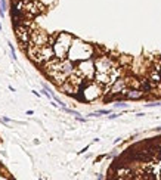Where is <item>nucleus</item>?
<instances>
[{"mask_svg":"<svg viewBox=\"0 0 161 180\" xmlns=\"http://www.w3.org/2000/svg\"><path fill=\"white\" fill-rule=\"evenodd\" d=\"M95 53V47H93L90 43L84 41L81 39L74 37L73 40V45L70 47V52H68V58L70 61L73 62H80V61H86V59H90Z\"/></svg>","mask_w":161,"mask_h":180,"instance_id":"nucleus-1","label":"nucleus"},{"mask_svg":"<svg viewBox=\"0 0 161 180\" xmlns=\"http://www.w3.org/2000/svg\"><path fill=\"white\" fill-rule=\"evenodd\" d=\"M74 37L68 33H58L55 36V41H53V50H55V56L59 59H65L68 56L70 47L73 45Z\"/></svg>","mask_w":161,"mask_h":180,"instance_id":"nucleus-2","label":"nucleus"},{"mask_svg":"<svg viewBox=\"0 0 161 180\" xmlns=\"http://www.w3.org/2000/svg\"><path fill=\"white\" fill-rule=\"evenodd\" d=\"M80 92L83 93V100H87V102H92L100 96L102 93V89H100V84L96 83L95 80H86L84 84L81 86Z\"/></svg>","mask_w":161,"mask_h":180,"instance_id":"nucleus-3","label":"nucleus"},{"mask_svg":"<svg viewBox=\"0 0 161 180\" xmlns=\"http://www.w3.org/2000/svg\"><path fill=\"white\" fill-rule=\"evenodd\" d=\"M138 174H143V179H161V159L143 162L142 170L138 171Z\"/></svg>","mask_w":161,"mask_h":180,"instance_id":"nucleus-4","label":"nucleus"},{"mask_svg":"<svg viewBox=\"0 0 161 180\" xmlns=\"http://www.w3.org/2000/svg\"><path fill=\"white\" fill-rule=\"evenodd\" d=\"M55 36H50L45 30H41L39 27H34L30 33V43L37 46H46V45H53Z\"/></svg>","mask_w":161,"mask_h":180,"instance_id":"nucleus-5","label":"nucleus"},{"mask_svg":"<svg viewBox=\"0 0 161 180\" xmlns=\"http://www.w3.org/2000/svg\"><path fill=\"white\" fill-rule=\"evenodd\" d=\"M75 72L80 74L84 80H95V74H96V66L95 61L86 59V61H80L75 65Z\"/></svg>","mask_w":161,"mask_h":180,"instance_id":"nucleus-6","label":"nucleus"},{"mask_svg":"<svg viewBox=\"0 0 161 180\" xmlns=\"http://www.w3.org/2000/svg\"><path fill=\"white\" fill-rule=\"evenodd\" d=\"M95 66H96V72H112L115 68H118L117 62L108 55L98 56L95 59Z\"/></svg>","mask_w":161,"mask_h":180,"instance_id":"nucleus-7","label":"nucleus"},{"mask_svg":"<svg viewBox=\"0 0 161 180\" xmlns=\"http://www.w3.org/2000/svg\"><path fill=\"white\" fill-rule=\"evenodd\" d=\"M30 33L31 30L28 28V24H21V25H16L15 27V34H16V39L21 43V47L25 52L28 43H30Z\"/></svg>","mask_w":161,"mask_h":180,"instance_id":"nucleus-8","label":"nucleus"},{"mask_svg":"<svg viewBox=\"0 0 161 180\" xmlns=\"http://www.w3.org/2000/svg\"><path fill=\"white\" fill-rule=\"evenodd\" d=\"M52 58H55V50H53V46H52V45L40 46L39 55H37V58H36L34 64L43 65V64H46L47 61H50V59H52Z\"/></svg>","mask_w":161,"mask_h":180,"instance_id":"nucleus-9","label":"nucleus"},{"mask_svg":"<svg viewBox=\"0 0 161 180\" xmlns=\"http://www.w3.org/2000/svg\"><path fill=\"white\" fill-rule=\"evenodd\" d=\"M127 87H129V77H118V78L111 84V90H109V95H118V93H123Z\"/></svg>","mask_w":161,"mask_h":180,"instance_id":"nucleus-10","label":"nucleus"},{"mask_svg":"<svg viewBox=\"0 0 161 180\" xmlns=\"http://www.w3.org/2000/svg\"><path fill=\"white\" fill-rule=\"evenodd\" d=\"M121 95L124 96V99H142L143 96H145V92H143L142 89H132V87H127Z\"/></svg>","mask_w":161,"mask_h":180,"instance_id":"nucleus-11","label":"nucleus"},{"mask_svg":"<svg viewBox=\"0 0 161 180\" xmlns=\"http://www.w3.org/2000/svg\"><path fill=\"white\" fill-rule=\"evenodd\" d=\"M99 114H111V111H109V109H99L93 115H99Z\"/></svg>","mask_w":161,"mask_h":180,"instance_id":"nucleus-12","label":"nucleus"},{"mask_svg":"<svg viewBox=\"0 0 161 180\" xmlns=\"http://www.w3.org/2000/svg\"><path fill=\"white\" fill-rule=\"evenodd\" d=\"M115 108H127V104H124V102H120V104H115Z\"/></svg>","mask_w":161,"mask_h":180,"instance_id":"nucleus-13","label":"nucleus"},{"mask_svg":"<svg viewBox=\"0 0 161 180\" xmlns=\"http://www.w3.org/2000/svg\"><path fill=\"white\" fill-rule=\"evenodd\" d=\"M155 130H157V132H161V127H157V128H155Z\"/></svg>","mask_w":161,"mask_h":180,"instance_id":"nucleus-14","label":"nucleus"}]
</instances>
